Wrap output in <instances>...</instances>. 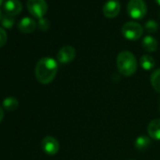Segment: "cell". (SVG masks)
Wrapping results in <instances>:
<instances>
[{
  "label": "cell",
  "instance_id": "obj_1",
  "mask_svg": "<svg viewBox=\"0 0 160 160\" xmlns=\"http://www.w3.org/2000/svg\"><path fill=\"white\" fill-rule=\"evenodd\" d=\"M58 62L49 57H45L41 58L35 68V75L37 80L42 84H49L52 82L57 72H58Z\"/></svg>",
  "mask_w": 160,
  "mask_h": 160
},
{
  "label": "cell",
  "instance_id": "obj_2",
  "mask_svg": "<svg viewBox=\"0 0 160 160\" xmlns=\"http://www.w3.org/2000/svg\"><path fill=\"white\" fill-rule=\"evenodd\" d=\"M117 68L124 76H131L137 72L138 63L133 53L122 51L117 57Z\"/></svg>",
  "mask_w": 160,
  "mask_h": 160
},
{
  "label": "cell",
  "instance_id": "obj_3",
  "mask_svg": "<svg viewBox=\"0 0 160 160\" xmlns=\"http://www.w3.org/2000/svg\"><path fill=\"white\" fill-rule=\"evenodd\" d=\"M147 12V6L143 0H130L127 4V13L134 20H142Z\"/></svg>",
  "mask_w": 160,
  "mask_h": 160
},
{
  "label": "cell",
  "instance_id": "obj_4",
  "mask_svg": "<svg viewBox=\"0 0 160 160\" xmlns=\"http://www.w3.org/2000/svg\"><path fill=\"white\" fill-rule=\"evenodd\" d=\"M122 36L129 41H137L143 34V28L137 22H127L122 28Z\"/></svg>",
  "mask_w": 160,
  "mask_h": 160
},
{
  "label": "cell",
  "instance_id": "obj_5",
  "mask_svg": "<svg viewBox=\"0 0 160 160\" xmlns=\"http://www.w3.org/2000/svg\"><path fill=\"white\" fill-rule=\"evenodd\" d=\"M27 7L29 13L38 19L42 18L48 10L45 0H28Z\"/></svg>",
  "mask_w": 160,
  "mask_h": 160
},
{
  "label": "cell",
  "instance_id": "obj_6",
  "mask_svg": "<svg viewBox=\"0 0 160 160\" xmlns=\"http://www.w3.org/2000/svg\"><path fill=\"white\" fill-rule=\"evenodd\" d=\"M75 55H76V52L72 46L65 45L59 49V51L58 52L57 58H58V60L59 63L67 64V63H70L71 61H72L74 59Z\"/></svg>",
  "mask_w": 160,
  "mask_h": 160
},
{
  "label": "cell",
  "instance_id": "obj_7",
  "mask_svg": "<svg viewBox=\"0 0 160 160\" xmlns=\"http://www.w3.org/2000/svg\"><path fill=\"white\" fill-rule=\"evenodd\" d=\"M42 148L45 153L49 155L56 154L59 150V143L57 138L52 136H46L42 140Z\"/></svg>",
  "mask_w": 160,
  "mask_h": 160
},
{
  "label": "cell",
  "instance_id": "obj_8",
  "mask_svg": "<svg viewBox=\"0 0 160 160\" xmlns=\"http://www.w3.org/2000/svg\"><path fill=\"white\" fill-rule=\"evenodd\" d=\"M121 11V4L118 0H108L105 3L103 13L107 18H115Z\"/></svg>",
  "mask_w": 160,
  "mask_h": 160
},
{
  "label": "cell",
  "instance_id": "obj_9",
  "mask_svg": "<svg viewBox=\"0 0 160 160\" xmlns=\"http://www.w3.org/2000/svg\"><path fill=\"white\" fill-rule=\"evenodd\" d=\"M22 3L19 0H7L4 4V11L7 15L15 16L22 12Z\"/></svg>",
  "mask_w": 160,
  "mask_h": 160
},
{
  "label": "cell",
  "instance_id": "obj_10",
  "mask_svg": "<svg viewBox=\"0 0 160 160\" xmlns=\"http://www.w3.org/2000/svg\"><path fill=\"white\" fill-rule=\"evenodd\" d=\"M36 28H37V23L35 22V20H33L30 17L23 18L18 24V28L23 33H31L36 29Z\"/></svg>",
  "mask_w": 160,
  "mask_h": 160
},
{
  "label": "cell",
  "instance_id": "obj_11",
  "mask_svg": "<svg viewBox=\"0 0 160 160\" xmlns=\"http://www.w3.org/2000/svg\"><path fill=\"white\" fill-rule=\"evenodd\" d=\"M148 134L152 138L160 140V119H154L150 122L148 125Z\"/></svg>",
  "mask_w": 160,
  "mask_h": 160
},
{
  "label": "cell",
  "instance_id": "obj_12",
  "mask_svg": "<svg viewBox=\"0 0 160 160\" xmlns=\"http://www.w3.org/2000/svg\"><path fill=\"white\" fill-rule=\"evenodd\" d=\"M142 47L147 52H154L158 47V42L152 36L147 35L142 40Z\"/></svg>",
  "mask_w": 160,
  "mask_h": 160
},
{
  "label": "cell",
  "instance_id": "obj_13",
  "mask_svg": "<svg viewBox=\"0 0 160 160\" xmlns=\"http://www.w3.org/2000/svg\"><path fill=\"white\" fill-rule=\"evenodd\" d=\"M151 144V139L147 136H138L135 140V147L138 151H145Z\"/></svg>",
  "mask_w": 160,
  "mask_h": 160
},
{
  "label": "cell",
  "instance_id": "obj_14",
  "mask_svg": "<svg viewBox=\"0 0 160 160\" xmlns=\"http://www.w3.org/2000/svg\"><path fill=\"white\" fill-rule=\"evenodd\" d=\"M139 62H140V66L142 67V69H144L146 71H151L152 69H153V67L155 65L154 58L150 55H143L140 58Z\"/></svg>",
  "mask_w": 160,
  "mask_h": 160
},
{
  "label": "cell",
  "instance_id": "obj_15",
  "mask_svg": "<svg viewBox=\"0 0 160 160\" xmlns=\"http://www.w3.org/2000/svg\"><path fill=\"white\" fill-rule=\"evenodd\" d=\"M19 102L15 97H7L3 100L2 106L8 111H13L18 108Z\"/></svg>",
  "mask_w": 160,
  "mask_h": 160
},
{
  "label": "cell",
  "instance_id": "obj_16",
  "mask_svg": "<svg viewBox=\"0 0 160 160\" xmlns=\"http://www.w3.org/2000/svg\"><path fill=\"white\" fill-rule=\"evenodd\" d=\"M151 84L155 92L160 93V69H156L151 75Z\"/></svg>",
  "mask_w": 160,
  "mask_h": 160
},
{
  "label": "cell",
  "instance_id": "obj_17",
  "mask_svg": "<svg viewBox=\"0 0 160 160\" xmlns=\"http://www.w3.org/2000/svg\"><path fill=\"white\" fill-rule=\"evenodd\" d=\"M158 28H159V26L154 20H149L144 25V29L148 33H154L158 30Z\"/></svg>",
  "mask_w": 160,
  "mask_h": 160
},
{
  "label": "cell",
  "instance_id": "obj_18",
  "mask_svg": "<svg viewBox=\"0 0 160 160\" xmlns=\"http://www.w3.org/2000/svg\"><path fill=\"white\" fill-rule=\"evenodd\" d=\"M14 23H15V21H14L13 16H10V15L4 16L1 20V25L5 28H12L13 27Z\"/></svg>",
  "mask_w": 160,
  "mask_h": 160
},
{
  "label": "cell",
  "instance_id": "obj_19",
  "mask_svg": "<svg viewBox=\"0 0 160 160\" xmlns=\"http://www.w3.org/2000/svg\"><path fill=\"white\" fill-rule=\"evenodd\" d=\"M49 26H50V23L47 19L45 18H41L39 19V22H38V28L42 30V31H45L49 28Z\"/></svg>",
  "mask_w": 160,
  "mask_h": 160
},
{
  "label": "cell",
  "instance_id": "obj_20",
  "mask_svg": "<svg viewBox=\"0 0 160 160\" xmlns=\"http://www.w3.org/2000/svg\"><path fill=\"white\" fill-rule=\"evenodd\" d=\"M7 42V33L4 28H0V47L5 45Z\"/></svg>",
  "mask_w": 160,
  "mask_h": 160
},
{
  "label": "cell",
  "instance_id": "obj_21",
  "mask_svg": "<svg viewBox=\"0 0 160 160\" xmlns=\"http://www.w3.org/2000/svg\"><path fill=\"white\" fill-rule=\"evenodd\" d=\"M3 118H4V110L1 107H0V122H2Z\"/></svg>",
  "mask_w": 160,
  "mask_h": 160
},
{
  "label": "cell",
  "instance_id": "obj_22",
  "mask_svg": "<svg viewBox=\"0 0 160 160\" xmlns=\"http://www.w3.org/2000/svg\"><path fill=\"white\" fill-rule=\"evenodd\" d=\"M2 18H3V16H2V12H1V10H0V21L2 20Z\"/></svg>",
  "mask_w": 160,
  "mask_h": 160
},
{
  "label": "cell",
  "instance_id": "obj_23",
  "mask_svg": "<svg viewBox=\"0 0 160 160\" xmlns=\"http://www.w3.org/2000/svg\"><path fill=\"white\" fill-rule=\"evenodd\" d=\"M154 1H155V2H156V3H157L159 6H160V0H154Z\"/></svg>",
  "mask_w": 160,
  "mask_h": 160
},
{
  "label": "cell",
  "instance_id": "obj_24",
  "mask_svg": "<svg viewBox=\"0 0 160 160\" xmlns=\"http://www.w3.org/2000/svg\"><path fill=\"white\" fill-rule=\"evenodd\" d=\"M4 3V0H0V5H2Z\"/></svg>",
  "mask_w": 160,
  "mask_h": 160
},
{
  "label": "cell",
  "instance_id": "obj_25",
  "mask_svg": "<svg viewBox=\"0 0 160 160\" xmlns=\"http://www.w3.org/2000/svg\"><path fill=\"white\" fill-rule=\"evenodd\" d=\"M130 160H133V159H130Z\"/></svg>",
  "mask_w": 160,
  "mask_h": 160
}]
</instances>
